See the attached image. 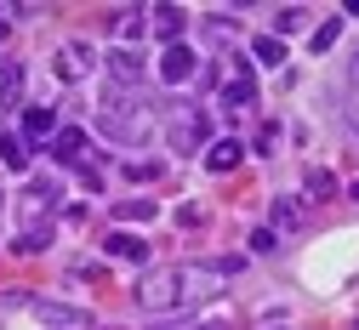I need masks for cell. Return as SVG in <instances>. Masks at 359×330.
I'll use <instances>...</instances> for the list:
<instances>
[{
  "label": "cell",
  "instance_id": "ba28073f",
  "mask_svg": "<svg viewBox=\"0 0 359 330\" xmlns=\"http://www.w3.org/2000/svg\"><path fill=\"white\" fill-rule=\"evenodd\" d=\"M109 74H114L120 91H126V85H137V80H143V57L131 52V46H114V52H109Z\"/></svg>",
  "mask_w": 359,
  "mask_h": 330
},
{
  "label": "cell",
  "instance_id": "2e32d148",
  "mask_svg": "<svg viewBox=\"0 0 359 330\" xmlns=\"http://www.w3.org/2000/svg\"><path fill=\"white\" fill-rule=\"evenodd\" d=\"M257 63H268V69L285 63V40H280V34H262V40H257Z\"/></svg>",
  "mask_w": 359,
  "mask_h": 330
},
{
  "label": "cell",
  "instance_id": "30bf717a",
  "mask_svg": "<svg viewBox=\"0 0 359 330\" xmlns=\"http://www.w3.org/2000/svg\"><path fill=\"white\" fill-rule=\"evenodd\" d=\"M240 160H245L240 137H222V143H211V149H205V165H211V171H234Z\"/></svg>",
  "mask_w": 359,
  "mask_h": 330
},
{
  "label": "cell",
  "instance_id": "3957f363",
  "mask_svg": "<svg viewBox=\"0 0 359 330\" xmlns=\"http://www.w3.org/2000/svg\"><path fill=\"white\" fill-rule=\"evenodd\" d=\"M177 302H183V291H177V268H154L137 279V308L149 313H171Z\"/></svg>",
  "mask_w": 359,
  "mask_h": 330
},
{
  "label": "cell",
  "instance_id": "5b68a950",
  "mask_svg": "<svg viewBox=\"0 0 359 330\" xmlns=\"http://www.w3.org/2000/svg\"><path fill=\"white\" fill-rule=\"evenodd\" d=\"M92 63H97V57H92V46H80V40H69V46H57V52H52V69H57L69 85L92 74Z\"/></svg>",
  "mask_w": 359,
  "mask_h": 330
},
{
  "label": "cell",
  "instance_id": "ffe728a7",
  "mask_svg": "<svg viewBox=\"0 0 359 330\" xmlns=\"http://www.w3.org/2000/svg\"><path fill=\"white\" fill-rule=\"evenodd\" d=\"M40 319H46V324H86V313H74V308H52V302H40Z\"/></svg>",
  "mask_w": 359,
  "mask_h": 330
},
{
  "label": "cell",
  "instance_id": "5bb4252c",
  "mask_svg": "<svg viewBox=\"0 0 359 330\" xmlns=\"http://www.w3.org/2000/svg\"><path fill=\"white\" fill-rule=\"evenodd\" d=\"M274 228H280V233H291V228H302V200H297V194H285V200H274Z\"/></svg>",
  "mask_w": 359,
  "mask_h": 330
},
{
  "label": "cell",
  "instance_id": "cb8c5ba5",
  "mask_svg": "<svg viewBox=\"0 0 359 330\" xmlns=\"http://www.w3.org/2000/svg\"><path fill=\"white\" fill-rule=\"evenodd\" d=\"M126 171H131V177H137V182H154V177H160L165 165H154V160H143V165H126Z\"/></svg>",
  "mask_w": 359,
  "mask_h": 330
},
{
  "label": "cell",
  "instance_id": "7402d4cb",
  "mask_svg": "<svg viewBox=\"0 0 359 330\" xmlns=\"http://www.w3.org/2000/svg\"><path fill=\"white\" fill-rule=\"evenodd\" d=\"M337 34H342V23H337V18H325L320 29H313V40H308V46H313V52H325V46H337Z\"/></svg>",
  "mask_w": 359,
  "mask_h": 330
},
{
  "label": "cell",
  "instance_id": "d6986e66",
  "mask_svg": "<svg viewBox=\"0 0 359 330\" xmlns=\"http://www.w3.org/2000/svg\"><path fill=\"white\" fill-rule=\"evenodd\" d=\"M114 216H120V222H149L154 205H149V200H126V205H114Z\"/></svg>",
  "mask_w": 359,
  "mask_h": 330
},
{
  "label": "cell",
  "instance_id": "7a4b0ae2",
  "mask_svg": "<svg viewBox=\"0 0 359 330\" xmlns=\"http://www.w3.org/2000/svg\"><path fill=\"white\" fill-rule=\"evenodd\" d=\"M97 125H103L109 137H120V143H143V137L154 131V109L137 103V97H126V91L114 85V91H103V114H97Z\"/></svg>",
  "mask_w": 359,
  "mask_h": 330
},
{
  "label": "cell",
  "instance_id": "83f0119b",
  "mask_svg": "<svg viewBox=\"0 0 359 330\" xmlns=\"http://www.w3.org/2000/svg\"><path fill=\"white\" fill-rule=\"evenodd\" d=\"M0 211H6V200H0Z\"/></svg>",
  "mask_w": 359,
  "mask_h": 330
},
{
  "label": "cell",
  "instance_id": "8992f818",
  "mask_svg": "<svg viewBox=\"0 0 359 330\" xmlns=\"http://www.w3.org/2000/svg\"><path fill=\"white\" fill-rule=\"evenodd\" d=\"M200 69V57L189 52V46L183 40H177V46H165V52H160V80L165 85H189V74Z\"/></svg>",
  "mask_w": 359,
  "mask_h": 330
},
{
  "label": "cell",
  "instance_id": "7c38bea8",
  "mask_svg": "<svg viewBox=\"0 0 359 330\" xmlns=\"http://www.w3.org/2000/svg\"><path fill=\"white\" fill-rule=\"evenodd\" d=\"M103 251H109V256H126V262H143V256H149V245L137 240V233H109Z\"/></svg>",
  "mask_w": 359,
  "mask_h": 330
},
{
  "label": "cell",
  "instance_id": "9a60e30c",
  "mask_svg": "<svg viewBox=\"0 0 359 330\" xmlns=\"http://www.w3.org/2000/svg\"><path fill=\"white\" fill-rule=\"evenodd\" d=\"M149 18H154V23H160V34L177 46V34H183V12H177V6H154Z\"/></svg>",
  "mask_w": 359,
  "mask_h": 330
},
{
  "label": "cell",
  "instance_id": "4316f807",
  "mask_svg": "<svg viewBox=\"0 0 359 330\" xmlns=\"http://www.w3.org/2000/svg\"><path fill=\"white\" fill-rule=\"evenodd\" d=\"M353 200H359V182H353Z\"/></svg>",
  "mask_w": 359,
  "mask_h": 330
},
{
  "label": "cell",
  "instance_id": "4fadbf2b",
  "mask_svg": "<svg viewBox=\"0 0 359 330\" xmlns=\"http://www.w3.org/2000/svg\"><path fill=\"white\" fill-rule=\"evenodd\" d=\"M171 143H177V149H183V154H194V149H205V120H194V114H189L183 125H177V131H171Z\"/></svg>",
  "mask_w": 359,
  "mask_h": 330
},
{
  "label": "cell",
  "instance_id": "603a6c76",
  "mask_svg": "<svg viewBox=\"0 0 359 330\" xmlns=\"http://www.w3.org/2000/svg\"><path fill=\"white\" fill-rule=\"evenodd\" d=\"M200 222H205V211H200L194 200H189V205H177V228H200Z\"/></svg>",
  "mask_w": 359,
  "mask_h": 330
},
{
  "label": "cell",
  "instance_id": "52a82bcc",
  "mask_svg": "<svg viewBox=\"0 0 359 330\" xmlns=\"http://www.w3.org/2000/svg\"><path fill=\"white\" fill-rule=\"evenodd\" d=\"M52 137H57V120H52V109H29V114H23V137H18V143L52 149Z\"/></svg>",
  "mask_w": 359,
  "mask_h": 330
},
{
  "label": "cell",
  "instance_id": "d4e9b609",
  "mask_svg": "<svg viewBox=\"0 0 359 330\" xmlns=\"http://www.w3.org/2000/svg\"><path fill=\"white\" fill-rule=\"evenodd\" d=\"M6 23H12V12H6V6H0V34H6Z\"/></svg>",
  "mask_w": 359,
  "mask_h": 330
},
{
  "label": "cell",
  "instance_id": "9c48e42d",
  "mask_svg": "<svg viewBox=\"0 0 359 330\" xmlns=\"http://www.w3.org/2000/svg\"><path fill=\"white\" fill-rule=\"evenodd\" d=\"M52 160H57V165L86 160V131H80V125H63V131L52 137Z\"/></svg>",
  "mask_w": 359,
  "mask_h": 330
},
{
  "label": "cell",
  "instance_id": "8fae6325",
  "mask_svg": "<svg viewBox=\"0 0 359 330\" xmlns=\"http://www.w3.org/2000/svg\"><path fill=\"white\" fill-rule=\"evenodd\" d=\"M257 103V85L251 80H229V85H222V109H229V114H245Z\"/></svg>",
  "mask_w": 359,
  "mask_h": 330
},
{
  "label": "cell",
  "instance_id": "44dd1931",
  "mask_svg": "<svg viewBox=\"0 0 359 330\" xmlns=\"http://www.w3.org/2000/svg\"><path fill=\"white\" fill-rule=\"evenodd\" d=\"M331 194H337L331 171H308V200H331Z\"/></svg>",
  "mask_w": 359,
  "mask_h": 330
},
{
  "label": "cell",
  "instance_id": "277c9868",
  "mask_svg": "<svg viewBox=\"0 0 359 330\" xmlns=\"http://www.w3.org/2000/svg\"><path fill=\"white\" fill-rule=\"evenodd\" d=\"M222 285H229L222 268H205V262L177 268V291H183V302H211V296H222Z\"/></svg>",
  "mask_w": 359,
  "mask_h": 330
},
{
  "label": "cell",
  "instance_id": "484cf974",
  "mask_svg": "<svg viewBox=\"0 0 359 330\" xmlns=\"http://www.w3.org/2000/svg\"><path fill=\"white\" fill-rule=\"evenodd\" d=\"M200 330H229V324H200Z\"/></svg>",
  "mask_w": 359,
  "mask_h": 330
},
{
  "label": "cell",
  "instance_id": "ac0fdd59",
  "mask_svg": "<svg viewBox=\"0 0 359 330\" xmlns=\"http://www.w3.org/2000/svg\"><path fill=\"white\" fill-rule=\"evenodd\" d=\"M0 160H6V171H23V143L12 131H0Z\"/></svg>",
  "mask_w": 359,
  "mask_h": 330
},
{
  "label": "cell",
  "instance_id": "e0dca14e",
  "mask_svg": "<svg viewBox=\"0 0 359 330\" xmlns=\"http://www.w3.org/2000/svg\"><path fill=\"white\" fill-rule=\"evenodd\" d=\"M18 91H23V69L18 63H0V103H12Z\"/></svg>",
  "mask_w": 359,
  "mask_h": 330
},
{
  "label": "cell",
  "instance_id": "6da1fadb",
  "mask_svg": "<svg viewBox=\"0 0 359 330\" xmlns=\"http://www.w3.org/2000/svg\"><path fill=\"white\" fill-rule=\"evenodd\" d=\"M52 205H57V182H29V194L18 205L23 233L12 240V251H46L52 245Z\"/></svg>",
  "mask_w": 359,
  "mask_h": 330
}]
</instances>
